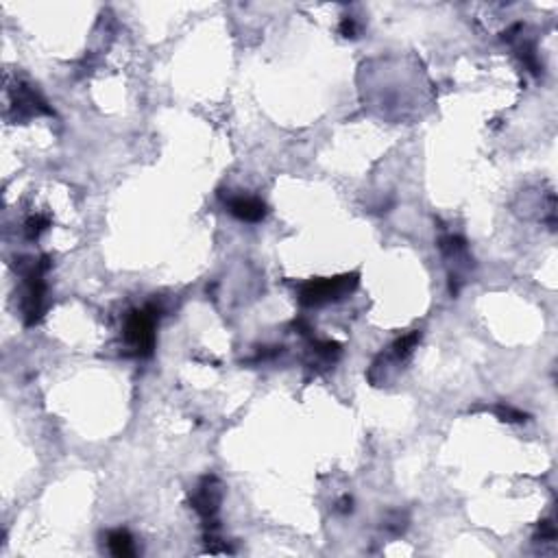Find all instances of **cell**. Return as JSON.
Here are the masks:
<instances>
[{
    "mask_svg": "<svg viewBox=\"0 0 558 558\" xmlns=\"http://www.w3.org/2000/svg\"><path fill=\"white\" fill-rule=\"evenodd\" d=\"M358 286V275H341V277H329V279H316V282H308L301 292H299V301L304 306H323L327 301H336L343 299Z\"/></svg>",
    "mask_w": 558,
    "mask_h": 558,
    "instance_id": "cell-1",
    "label": "cell"
},
{
    "mask_svg": "<svg viewBox=\"0 0 558 558\" xmlns=\"http://www.w3.org/2000/svg\"><path fill=\"white\" fill-rule=\"evenodd\" d=\"M229 212L245 223H257L266 216V205L255 196H236L229 201Z\"/></svg>",
    "mask_w": 558,
    "mask_h": 558,
    "instance_id": "cell-4",
    "label": "cell"
},
{
    "mask_svg": "<svg viewBox=\"0 0 558 558\" xmlns=\"http://www.w3.org/2000/svg\"><path fill=\"white\" fill-rule=\"evenodd\" d=\"M341 33H343L345 37H355V22H353V18H345V20H343Z\"/></svg>",
    "mask_w": 558,
    "mask_h": 558,
    "instance_id": "cell-9",
    "label": "cell"
},
{
    "mask_svg": "<svg viewBox=\"0 0 558 558\" xmlns=\"http://www.w3.org/2000/svg\"><path fill=\"white\" fill-rule=\"evenodd\" d=\"M155 321H157V310L155 306H147L144 310H137L127 318L125 336L129 345L140 353L149 355L155 345Z\"/></svg>",
    "mask_w": 558,
    "mask_h": 558,
    "instance_id": "cell-2",
    "label": "cell"
},
{
    "mask_svg": "<svg viewBox=\"0 0 558 558\" xmlns=\"http://www.w3.org/2000/svg\"><path fill=\"white\" fill-rule=\"evenodd\" d=\"M495 412H497V416L502 418V421H524V418H526V414L522 410H515L510 406H497Z\"/></svg>",
    "mask_w": 558,
    "mask_h": 558,
    "instance_id": "cell-8",
    "label": "cell"
},
{
    "mask_svg": "<svg viewBox=\"0 0 558 558\" xmlns=\"http://www.w3.org/2000/svg\"><path fill=\"white\" fill-rule=\"evenodd\" d=\"M418 341H421V332H410L408 336L400 338V341L393 345V353H395L397 360H406V358L414 351Z\"/></svg>",
    "mask_w": 558,
    "mask_h": 558,
    "instance_id": "cell-6",
    "label": "cell"
},
{
    "mask_svg": "<svg viewBox=\"0 0 558 558\" xmlns=\"http://www.w3.org/2000/svg\"><path fill=\"white\" fill-rule=\"evenodd\" d=\"M46 227H48V218H44V216H31L29 221H27V236L29 238H37Z\"/></svg>",
    "mask_w": 558,
    "mask_h": 558,
    "instance_id": "cell-7",
    "label": "cell"
},
{
    "mask_svg": "<svg viewBox=\"0 0 558 558\" xmlns=\"http://www.w3.org/2000/svg\"><path fill=\"white\" fill-rule=\"evenodd\" d=\"M107 545H109V552L114 556H133L135 554V545H133V539H131V534L127 530H114L109 532L107 536Z\"/></svg>",
    "mask_w": 558,
    "mask_h": 558,
    "instance_id": "cell-5",
    "label": "cell"
},
{
    "mask_svg": "<svg viewBox=\"0 0 558 558\" xmlns=\"http://www.w3.org/2000/svg\"><path fill=\"white\" fill-rule=\"evenodd\" d=\"M194 510L203 517V522L207 528H216L214 517L218 512V504H221V486H218L216 477H205L198 486L196 495H194Z\"/></svg>",
    "mask_w": 558,
    "mask_h": 558,
    "instance_id": "cell-3",
    "label": "cell"
}]
</instances>
